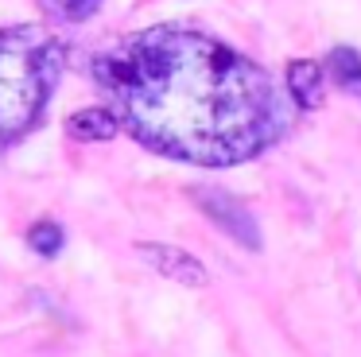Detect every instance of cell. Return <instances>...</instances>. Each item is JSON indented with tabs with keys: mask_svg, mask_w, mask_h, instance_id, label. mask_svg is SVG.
<instances>
[{
	"mask_svg": "<svg viewBox=\"0 0 361 357\" xmlns=\"http://www.w3.org/2000/svg\"><path fill=\"white\" fill-rule=\"evenodd\" d=\"M117 121L144 147L202 167H233L288 132L272 74L195 28H144L94 59Z\"/></svg>",
	"mask_w": 361,
	"mask_h": 357,
	"instance_id": "6da1fadb",
	"label": "cell"
},
{
	"mask_svg": "<svg viewBox=\"0 0 361 357\" xmlns=\"http://www.w3.org/2000/svg\"><path fill=\"white\" fill-rule=\"evenodd\" d=\"M66 66V47L39 23L0 31V152L16 144L47 109Z\"/></svg>",
	"mask_w": 361,
	"mask_h": 357,
	"instance_id": "7a4b0ae2",
	"label": "cell"
},
{
	"mask_svg": "<svg viewBox=\"0 0 361 357\" xmlns=\"http://www.w3.org/2000/svg\"><path fill=\"white\" fill-rule=\"evenodd\" d=\"M190 202H195V206L202 210V214L210 217L226 237H233L241 248H249V253H260V248H264V237H260L257 217L249 214V206H245L237 194L221 190V186L198 183V186H190Z\"/></svg>",
	"mask_w": 361,
	"mask_h": 357,
	"instance_id": "3957f363",
	"label": "cell"
},
{
	"mask_svg": "<svg viewBox=\"0 0 361 357\" xmlns=\"http://www.w3.org/2000/svg\"><path fill=\"white\" fill-rule=\"evenodd\" d=\"M136 253L148 268H156L164 279L171 284H183V287H206L210 284V272L198 256H190L187 248H175V245H164V241H136Z\"/></svg>",
	"mask_w": 361,
	"mask_h": 357,
	"instance_id": "277c9868",
	"label": "cell"
},
{
	"mask_svg": "<svg viewBox=\"0 0 361 357\" xmlns=\"http://www.w3.org/2000/svg\"><path fill=\"white\" fill-rule=\"evenodd\" d=\"M283 82H288V93H291V101H295L299 109H319L322 105V70H319V62L291 59Z\"/></svg>",
	"mask_w": 361,
	"mask_h": 357,
	"instance_id": "5b68a950",
	"label": "cell"
},
{
	"mask_svg": "<svg viewBox=\"0 0 361 357\" xmlns=\"http://www.w3.org/2000/svg\"><path fill=\"white\" fill-rule=\"evenodd\" d=\"M66 132H71L74 140H82V144H94V140H113V136H117V132H121V121H117V113H113V109L90 105V109L71 113Z\"/></svg>",
	"mask_w": 361,
	"mask_h": 357,
	"instance_id": "8992f818",
	"label": "cell"
},
{
	"mask_svg": "<svg viewBox=\"0 0 361 357\" xmlns=\"http://www.w3.org/2000/svg\"><path fill=\"white\" fill-rule=\"evenodd\" d=\"M330 74H334L338 90L345 93H361V54L353 51V47H334L326 59Z\"/></svg>",
	"mask_w": 361,
	"mask_h": 357,
	"instance_id": "52a82bcc",
	"label": "cell"
},
{
	"mask_svg": "<svg viewBox=\"0 0 361 357\" xmlns=\"http://www.w3.org/2000/svg\"><path fill=\"white\" fill-rule=\"evenodd\" d=\"M63 241H66L63 225L51 222V217H43V222H35L32 229H27V245H32L39 256H59L63 253Z\"/></svg>",
	"mask_w": 361,
	"mask_h": 357,
	"instance_id": "ba28073f",
	"label": "cell"
},
{
	"mask_svg": "<svg viewBox=\"0 0 361 357\" xmlns=\"http://www.w3.org/2000/svg\"><path fill=\"white\" fill-rule=\"evenodd\" d=\"M39 8L55 20H66V23H82L102 8V0H39Z\"/></svg>",
	"mask_w": 361,
	"mask_h": 357,
	"instance_id": "9c48e42d",
	"label": "cell"
}]
</instances>
